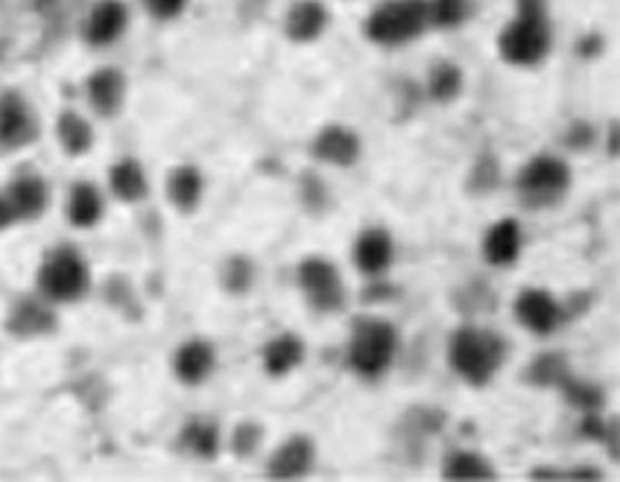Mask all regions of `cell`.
<instances>
[{
    "label": "cell",
    "mask_w": 620,
    "mask_h": 482,
    "mask_svg": "<svg viewBox=\"0 0 620 482\" xmlns=\"http://www.w3.org/2000/svg\"><path fill=\"white\" fill-rule=\"evenodd\" d=\"M507 339L489 328L463 325L448 339V366L463 383L484 389L507 362Z\"/></svg>",
    "instance_id": "1"
},
{
    "label": "cell",
    "mask_w": 620,
    "mask_h": 482,
    "mask_svg": "<svg viewBox=\"0 0 620 482\" xmlns=\"http://www.w3.org/2000/svg\"><path fill=\"white\" fill-rule=\"evenodd\" d=\"M553 48L548 0H518L516 18L498 35L500 59L512 68H536Z\"/></svg>",
    "instance_id": "2"
},
{
    "label": "cell",
    "mask_w": 620,
    "mask_h": 482,
    "mask_svg": "<svg viewBox=\"0 0 620 482\" xmlns=\"http://www.w3.org/2000/svg\"><path fill=\"white\" fill-rule=\"evenodd\" d=\"M398 330L387 319H357L348 339V369L363 380H380L398 357Z\"/></svg>",
    "instance_id": "3"
},
{
    "label": "cell",
    "mask_w": 620,
    "mask_h": 482,
    "mask_svg": "<svg viewBox=\"0 0 620 482\" xmlns=\"http://www.w3.org/2000/svg\"><path fill=\"white\" fill-rule=\"evenodd\" d=\"M573 173L568 161L559 155L541 153L532 155L516 176V196L524 208L530 211H548L562 205L565 196L571 193Z\"/></svg>",
    "instance_id": "4"
},
{
    "label": "cell",
    "mask_w": 620,
    "mask_h": 482,
    "mask_svg": "<svg viewBox=\"0 0 620 482\" xmlns=\"http://www.w3.org/2000/svg\"><path fill=\"white\" fill-rule=\"evenodd\" d=\"M430 30L427 24V0H384L366 18V39L378 48H404L421 39Z\"/></svg>",
    "instance_id": "5"
},
{
    "label": "cell",
    "mask_w": 620,
    "mask_h": 482,
    "mask_svg": "<svg viewBox=\"0 0 620 482\" xmlns=\"http://www.w3.org/2000/svg\"><path fill=\"white\" fill-rule=\"evenodd\" d=\"M91 273L77 249H57L44 257L39 269V293L48 301L65 305L89 293Z\"/></svg>",
    "instance_id": "6"
},
{
    "label": "cell",
    "mask_w": 620,
    "mask_h": 482,
    "mask_svg": "<svg viewBox=\"0 0 620 482\" xmlns=\"http://www.w3.org/2000/svg\"><path fill=\"white\" fill-rule=\"evenodd\" d=\"M296 284L307 307L316 314L331 316L346 307V284H343L337 264L328 257H305L296 269Z\"/></svg>",
    "instance_id": "7"
},
{
    "label": "cell",
    "mask_w": 620,
    "mask_h": 482,
    "mask_svg": "<svg viewBox=\"0 0 620 482\" xmlns=\"http://www.w3.org/2000/svg\"><path fill=\"white\" fill-rule=\"evenodd\" d=\"M516 319L536 337H550L565 325L562 301L545 287H524L516 298Z\"/></svg>",
    "instance_id": "8"
},
{
    "label": "cell",
    "mask_w": 620,
    "mask_h": 482,
    "mask_svg": "<svg viewBox=\"0 0 620 482\" xmlns=\"http://www.w3.org/2000/svg\"><path fill=\"white\" fill-rule=\"evenodd\" d=\"M363 153V141L352 126H343V123H328L314 135L311 141V155L319 164H328V167H355L360 161Z\"/></svg>",
    "instance_id": "9"
},
{
    "label": "cell",
    "mask_w": 620,
    "mask_h": 482,
    "mask_svg": "<svg viewBox=\"0 0 620 482\" xmlns=\"http://www.w3.org/2000/svg\"><path fill=\"white\" fill-rule=\"evenodd\" d=\"M352 260H355L357 273L366 278H380L389 273V266L395 260V240L387 228H363L357 234L355 249H352Z\"/></svg>",
    "instance_id": "10"
},
{
    "label": "cell",
    "mask_w": 620,
    "mask_h": 482,
    "mask_svg": "<svg viewBox=\"0 0 620 482\" xmlns=\"http://www.w3.org/2000/svg\"><path fill=\"white\" fill-rule=\"evenodd\" d=\"M217 369V351L209 339H187L173 353V375L179 383L200 386L214 375Z\"/></svg>",
    "instance_id": "11"
},
{
    "label": "cell",
    "mask_w": 620,
    "mask_h": 482,
    "mask_svg": "<svg viewBox=\"0 0 620 482\" xmlns=\"http://www.w3.org/2000/svg\"><path fill=\"white\" fill-rule=\"evenodd\" d=\"M33 137L35 121L24 96L16 94V91L0 94V146L18 150V146L30 144Z\"/></svg>",
    "instance_id": "12"
},
{
    "label": "cell",
    "mask_w": 620,
    "mask_h": 482,
    "mask_svg": "<svg viewBox=\"0 0 620 482\" xmlns=\"http://www.w3.org/2000/svg\"><path fill=\"white\" fill-rule=\"evenodd\" d=\"M524 249V232L516 217H504L491 225L484 237V260L495 269L516 266Z\"/></svg>",
    "instance_id": "13"
},
{
    "label": "cell",
    "mask_w": 620,
    "mask_h": 482,
    "mask_svg": "<svg viewBox=\"0 0 620 482\" xmlns=\"http://www.w3.org/2000/svg\"><path fill=\"white\" fill-rule=\"evenodd\" d=\"M314 462L316 444L311 442V435H291L266 462V476H273V480H298V476H305L314 468Z\"/></svg>",
    "instance_id": "14"
},
{
    "label": "cell",
    "mask_w": 620,
    "mask_h": 482,
    "mask_svg": "<svg viewBox=\"0 0 620 482\" xmlns=\"http://www.w3.org/2000/svg\"><path fill=\"white\" fill-rule=\"evenodd\" d=\"M130 24V12L121 0H100L85 18V41L94 48H109L121 39L123 30Z\"/></svg>",
    "instance_id": "15"
},
{
    "label": "cell",
    "mask_w": 620,
    "mask_h": 482,
    "mask_svg": "<svg viewBox=\"0 0 620 482\" xmlns=\"http://www.w3.org/2000/svg\"><path fill=\"white\" fill-rule=\"evenodd\" d=\"M305 339L298 337V334H278V337L270 339L264 346V351H261L264 375L273 380L287 378V375H293V371L305 362Z\"/></svg>",
    "instance_id": "16"
},
{
    "label": "cell",
    "mask_w": 620,
    "mask_h": 482,
    "mask_svg": "<svg viewBox=\"0 0 620 482\" xmlns=\"http://www.w3.org/2000/svg\"><path fill=\"white\" fill-rule=\"evenodd\" d=\"M325 27H328V9L319 0H296L284 18V32L296 44L316 41L325 32Z\"/></svg>",
    "instance_id": "17"
},
{
    "label": "cell",
    "mask_w": 620,
    "mask_h": 482,
    "mask_svg": "<svg viewBox=\"0 0 620 482\" xmlns=\"http://www.w3.org/2000/svg\"><path fill=\"white\" fill-rule=\"evenodd\" d=\"M7 199L16 211V219H35L44 214L48 208V199H50V191H48V182L35 173H24V176H18L12 185L7 187Z\"/></svg>",
    "instance_id": "18"
},
{
    "label": "cell",
    "mask_w": 620,
    "mask_h": 482,
    "mask_svg": "<svg viewBox=\"0 0 620 482\" xmlns=\"http://www.w3.org/2000/svg\"><path fill=\"white\" fill-rule=\"evenodd\" d=\"M202 193H205V178H202V173L194 164H182V167L170 173L167 196L176 211H182V214L196 211V205L202 202Z\"/></svg>",
    "instance_id": "19"
},
{
    "label": "cell",
    "mask_w": 620,
    "mask_h": 482,
    "mask_svg": "<svg viewBox=\"0 0 620 482\" xmlns=\"http://www.w3.org/2000/svg\"><path fill=\"white\" fill-rule=\"evenodd\" d=\"M50 328H53V314L48 310V298H21L12 307L9 330L16 337H39V334H48Z\"/></svg>",
    "instance_id": "20"
},
{
    "label": "cell",
    "mask_w": 620,
    "mask_h": 482,
    "mask_svg": "<svg viewBox=\"0 0 620 482\" xmlns=\"http://www.w3.org/2000/svg\"><path fill=\"white\" fill-rule=\"evenodd\" d=\"M123 94H126V82L118 71H98L89 80V103L103 117L118 114V109L123 105Z\"/></svg>",
    "instance_id": "21"
},
{
    "label": "cell",
    "mask_w": 620,
    "mask_h": 482,
    "mask_svg": "<svg viewBox=\"0 0 620 482\" xmlns=\"http://www.w3.org/2000/svg\"><path fill=\"white\" fill-rule=\"evenodd\" d=\"M103 196H100L98 187L89 185V182L73 185L71 196H68V219L77 228H94L103 219Z\"/></svg>",
    "instance_id": "22"
},
{
    "label": "cell",
    "mask_w": 620,
    "mask_h": 482,
    "mask_svg": "<svg viewBox=\"0 0 620 482\" xmlns=\"http://www.w3.org/2000/svg\"><path fill=\"white\" fill-rule=\"evenodd\" d=\"M445 480H495L498 471L491 468L489 459L475 450H454L443 462Z\"/></svg>",
    "instance_id": "23"
},
{
    "label": "cell",
    "mask_w": 620,
    "mask_h": 482,
    "mask_svg": "<svg viewBox=\"0 0 620 482\" xmlns=\"http://www.w3.org/2000/svg\"><path fill=\"white\" fill-rule=\"evenodd\" d=\"M109 182H112L114 196L123 202H141L146 196V187H150L144 167L135 158L118 161L109 173Z\"/></svg>",
    "instance_id": "24"
},
{
    "label": "cell",
    "mask_w": 620,
    "mask_h": 482,
    "mask_svg": "<svg viewBox=\"0 0 620 482\" xmlns=\"http://www.w3.org/2000/svg\"><path fill=\"white\" fill-rule=\"evenodd\" d=\"M463 71H459L457 64L443 59V62H436L427 73V94L434 103H454L459 94H463Z\"/></svg>",
    "instance_id": "25"
},
{
    "label": "cell",
    "mask_w": 620,
    "mask_h": 482,
    "mask_svg": "<svg viewBox=\"0 0 620 482\" xmlns=\"http://www.w3.org/2000/svg\"><path fill=\"white\" fill-rule=\"evenodd\" d=\"M471 0H427V24L434 30H457L471 18Z\"/></svg>",
    "instance_id": "26"
},
{
    "label": "cell",
    "mask_w": 620,
    "mask_h": 482,
    "mask_svg": "<svg viewBox=\"0 0 620 482\" xmlns=\"http://www.w3.org/2000/svg\"><path fill=\"white\" fill-rule=\"evenodd\" d=\"M59 144L65 146V153L82 155L89 153L91 144H94V132H91V123L77 112H65L59 117Z\"/></svg>",
    "instance_id": "27"
},
{
    "label": "cell",
    "mask_w": 620,
    "mask_h": 482,
    "mask_svg": "<svg viewBox=\"0 0 620 482\" xmlns=\"http://www.w3.org/2000/svg\"><path fill=\"white\" fill-rule=\"evenodd\" d=\"M182 444L196 459H214L220 453V430L211 421H191L182 433Z\"/></svg>",
    "instance_id": "28"
},
{
    "label": "cell",
    "mask_w": 620,
    "mask_h": 482,
    "mask_svg": "<svg viewBox=\"0 0 620 482\" xmlns=\"http://www.w3.org/2000/svg\"><path fill=\"white\" fill-rule=\"evenodd\" d=\"M559 389H562L565 398H568V403H571V407H577V410L600 412V407H603V392H600L597 386L568 378L562 386H559Z\"/></svg>",
    "instance_id": "29"
},
{
    "label": "cell",
    "mask_w": 620,
    "mask_h": 482,
    "mask_svg": "<svg viewBox=\"0 0 620 482\" xmlns=\"http://www.w3.org/2000/svg\"><path fill=\"white\" fill-rule=\"evenodd\" d=\"M527 380L539 386H562L568 380V366H565L562 357H556V353H545L539 360L530 366V375Z\"/></svg>",
    "instance_id": "30"
},
{
    "label": "cell",
    "mask_w": 620,
    "mask_h": 482,
    "mask_svg": "<svg viewBox=\"0 0 620 482\" xmlns=\"http://www.w3.org/2000/svg\"><path fill=\"white\" fill-rule=\"evenodd\" d=\"M223 281H226L228 293H237V296H241V293H246V289L255 284V266H252L246 257H232Z\"/></svg>",
    "instance_id": "31"
},
{
    "label": "cell",
    "mask_w": 620,
    "mask_h": 482,
    "mask_svg": "<svg viewBox=\"0 0 620 482\" xmlns=\"http://www.w3.org/2000/svg\"><path fill=\"white\" fill-rule=\"evenodd\" d=\"M144 7L159 21H170V18H179L185 12L187 0H144Z\"/></svg>",
    "instance_id": "32"
},
{
    "label": "cell",
    "mask_w": 620,
    "mask_h": 482,
    "mask_svg": "<svg viewBox=\"0 0 620 482\" xmlns=\"http://www.w3.org/2000/svg\"><path fill=\"white\" fill-rule=\"evenodd\" d=\"M12 223H18L16 211H12V205H9L7 193H0V232H3V228H9Z\"/></svg>",
    "instance_id": "33"
}]
</instances>
